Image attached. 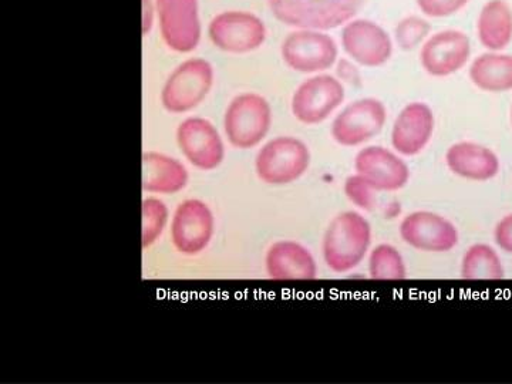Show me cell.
I'll return each mask as SVG.
<instances>
[{
    "label": "cell",
    "mask_w": 512,
    "mask_h": 384,
    "mask_svg": "<svg viewBox=\"0 0 512 384\" xmlns=\"http://www.w3.org/2000/svg\"><path fill=\"white\" fill-rule=\"evenodd\" d=\"M372 242L369 221L357 212L339 214L326 229L323 258L330 271L346 274L365 259Z\"/></svg>",
    "instance_id": "cell-1"
},
{
    "label": "cell",
    "mask_w": 512,
    "mask_h": 384,
    "mask_svg": "<svg viewBox=\"0 0 512 384\" xmlns=\"http://www.w3.org/2000/svg\"><path fill=\"white\" fill-rule=\"evenodd\" d=\"M279 22L293 28L329 30L349 22L365 0H268Z\"/></svg>",
    "instance_id": "cell-2"
},
{
    "label": "cell",
    "mask_w": 512,
    "mask_h": 384,
    "mask_svg": "<svg viewBox=\"0 0 512 384\" xmlns=\"http://www.w3.org/2000/svg\"><path fill=\"white\" fill-rule=\"evenodd\" d=\"M272 110L264 97L255 93L239 94L229 103L224 117L225 134L232 146L248 150L258 146L268 134Z\"/></svg>",
    "instance_id": "cell-3"
},
{
    "label": "cell",
    "mask_w": 512,
    "mask_h": 384,
    "mask_svg": "<svg viewBox=\"0 0 512 384\" xmlns=\"http://www.w3.org/2000/svg\"><path fill=\"white\" fill-rule=\"evenodd\" d=\"M311 153L298 138L278 137L259 150L255 168L259 180L269 185H286L308 171Z\"/></svg>",
    "instance_id": "cell-4"
},
{
    "label": "cell",
    "mask_w": 512,
    "mask_h": 384,
    "mask_svg": "<svg viewBox=\"0 0 512 384\" xmlns=\"http://www.w3.org/2000/svg\"><path fill=\"white\" fill-rule=\"evenodd\" d=\"M214 69L202 59H190L174 70L164 84L161 101L170 113H187L210 93Z\"/></svg>",
    "instance_id": "cell-5"
},
{
    "label": "cell",
    "mask_w": 512,
    "mask_h": 384,
    "mask_svg": "<svg viewBox=\"0 0 512 384\" xmlns=\"http://www.w3.org/2000/svg\"><path fill=\"white\" fill-rule=\"evenodd\" d=\"M161 36L178 53H190L201 39L197 0H157Z\"/></svg>",
    "instance_id": "cell-6"
},
{
    "label": "cell",
    "mask_w": 512,
    "mask_h": 384,
    "mask_svg": "<svg viewBox=\"0 0 512 384\" xmlns=\"http://www.w3.org/2000/svg\"><path fill=\"white\" fill-rule=\"evenodd\" d=\"M282 57L292 70L316 73L328 70L338 59L335 40L315 30L293 32L282 43Z\"/></svg>",
    "instance_id": "cell-7"
},
{
    "label": "cell",
    "mask_w": 512,
    "mask_h": 384,
    "mask_svg": "<svg viewBox=\"0 0 512 384\" xmlns=\"http://www.w3.org/2000/svg\"><path fill=\"white\" fill-rule=\"evenodd\" d=\"M387 111L382 101L357 100L349 104L332 124V137L345 147H356L372 140L383 130Z\"/></svg>",
    "instance_id": "cell-8"
},
{
    "label": "cell",
    "mask_w": 512,
    "mask_h": 384,
    "mask_svg": "<svg viewBox=\"0 0 512 384\" xmlns=\"http://www.w3.org/2000/svg\"><path fill=\"white\" fill-rule=\"evenodd\" d=\"M211 42L229 53H248L258 49L266 39V28L261 19L247 12H224L211 20Z\"/></svg>",
    "instance_id": "cell-9"
},
{
    "label": "cell",
    "mask_w": 512,
    "mask_h": 384,
    "mask_svg": "<svg viewBox=\"0 0 512 384\" xmlns=\"http://www.w3.org/2000/svg\"><path fill=\"white\" fill-rule=\"evenodd\" d=\"M343 100L345 89L335 77H312L293 94L292 113L301 123L312 126L328 119Z\"/></svg>",
    "instance_id": "cell-10"
},
{
    "label": "cell",
    "mask_w": 512,
    "mask_h": 384,
    "mask_svg": "<svg viewBox=\"0 0 512 384\" xmlns=\"http://www.w3.org/2000/svg\"><path fill=\"white\" fill-rule=\"evenodd\" d=\"M214 215L207 204L188 200L178 205L171 224V241L184 255H197L210 244L214 235Z\"/></svg>",
    "instance_id": "cell-11"
},
{
    "label": "cell",
    "mask_w": 512,
    "mask_h": 384,
    "mask_svg": "<svg viewBox=\"0 0 512 384\" xmlns=\"http://www.w3.org/2000/svg\"><path fill=\"white\" fill-rule=\"evenodd\" d=\"M177 141L185 158L200 170H215L224 161L225 148L210 121L191 117L180 124Z\"/></svg>",
    "instance_id": "cell-12"
},
{
    "label": "cell",
    "mask_w": 512,
    "mask_h": 384,
    "mask_svg": "<svg viewBox=\"0 0 512 384\" xmlns=\"http://www.w3.org/2000/svg\"><path fill=\"white\" fill-rule=\"evenodd\" d=\"M400 237L410 247L424 252H448L458 244L456 227L429 211L407 215L400 224Z\"/></svg>",
    "instance_id": "cell-13"
},
{
    "label": "cell",
    "mask_w": 512,
    "mask_h": 384,
    "mask_svg": "<svg viewBox=\"0 0 512 384\" xmlns=\"http://www.w3.org/2000/svg\"><path fill=\"white\" fill-rule=\"evenodd\" d=\"M357 175L373 191L402 190L410 180V170L402 158L383 147H367L359 151L355 160Z\"/></svg>",
    "instance_id": "cell-14"
},
{
    "label": "cell",
    "mask_w": 512,
    "mask_h": 384,
    "mask_svg": "<svg viewBox=\"0 0 512 384\" xmlns=\"http://www.w3.org/2000/svg\"><path fill=\"white\" fill-rule=\"evenodd\" d=\"M343 49L355 62L366 67H379L389 62L392 40L376 23L353 20L342 32Z\"/></svg>",
    "instance_id": "cell-15"
},
{
    "label": "cell",
    "mask_w": 512,
    "mask_h": 384,
    "mask_svg": "<svg viewBox=\"0 0 512 384\" xmlns=\"http://www.w3.org/2000/svg\"><path fill=\"white\" fill-rule=\"evenodd\" d=\"M470 39L458 30H446L430 37L421 49V66L434 77H446L463 69L470 59Z\"/></svg>",
    "instance_id": "cell-16"
},
{
    "label": "cell",
    "mask_w": 512,
    "mask_h": 384,
    "mask_svg": "<svg viewBox=\"0 0 512 384\" xmlns=\"http://www.w3.org/2000/svg\"><path fill=\"white\" fill-rule=\"evenodd\" d=\"M434 131V116L424 103H412L404 107L392 130L394 150L403 156H417L429 144Z\"/></svg>",
    "instance_id": "cell-17"
},
{
    "label": "cell",
    "mask_w": 512,
    "mask_h": 384,
    "mask_svg": "<svg viewBox=\"0 0 512 384\" xmlns=\"http://www.w3.org/2000/svg\"><path fill=\"white\" fill-rule=\"evenodd\" d=\"M265 265L274 281H312L318 276L315 258L298 242H275L266 254Z\"/></svg>",
    "instance_id": "cell-18"
},
{
    "label": "cell",
    "mask_w": 512,
    "mask_h": 384,
    "mask_svg": "<svg viewBox=\"0 0 512 384\" xmlns=\"http://www.w3.org/2000/svg\"><path fill=\"white\" fill-rule=\"evenodd\" d=\"M446 163L454 174L470 181H488L500 171V160L493 151L470 141L448 148Z\"/></svg>",
    "instance_id": "cell-19"
},
{
    "label": "cell",
    "mask_w": 512,
    "mask_h": 384,
    "mask_svg": "<svg viewBox=\"0 0 512 384\" xmlns=\"http://www.w3.org/2000/svg\"><path fill=\"white\" fill-rule=\"evenodd\" d=\"M188 183L187 170L180 161L160 153L143 154V190L156 194H177Z\"/></svg>",
    "instance_id": "cell-20"
},
{
    "label": "cell",
    "mask_w": 512,
    "mask_h": 384,
    "mask_svg": "<svg viewBox=\"0 0 512 384\" xmlns=\"http://www.w3.org/2000/svg\"><path fill=\"white\" fill-rule=\"evenodd\" d=\"M478 39L488 50H503L512 40V9L505 0H490L477 23Z\"/></svg>",
    "instance_id": "cell-21"
},
{
    "label": "cell",
    "mask_w": 512,
    "mask_h": 384,
    "mask_svg": "<svg viewBox=\"0 0 512 384\" xmlns=\"http://www.w3.org/2000/svg\"><path fill=\"white\" fill-rule=\"evenodd\" d=\"M471 82L490 93L512 90V56L487 53L474 60L470 67Z\"/></svg>",
    "instance_id": "cell-22"
},
{
    "label": "cell",
    "mask_w": 512,
    "mask_h": 384,
    "mask_svg": "<svg viewBox=\"0 0 512 384\" xmlns=\"http://www.w3.org/2000/svg\"><path fill=\"white\" fill-rule=\"evenodd\" d=\"M461 278L467 281H498L504 278V266L501 264L500 256L490 245H473L464 254L461 264Z\"/></svg>",
    "instance_id": "cell-23"
},
{
    "label": "cell",
    "mask_w": 512,
    "mask_h": 384,
    "mask_svg": "<svg viewBox=\"0 0 512 384\" xmlns=\"http://www.w3.org/2000/svg\"><path fill=\"white\" fill-rule=\"evenodd\" d=\"M369 274L376 281H402L407 276L403 256L392 245H379L370 254Z\"/></svg>",
    "instance_id": "cell-24"
},
{
    "label": "cell",
    "mask_w": 512,
    "mask_h": 384,
    "mask_svg": "<svg viewBox=\"0 0 512 384\" xmlns=\"http://www.w3.org/2000/svg\"><path fill=\"white\" fill-rule=\"evenodd\" d=\"M141 214H143L141 242H143V248L147 249L163 234L168 221V210L163 201L157 200V198H148L143 201Z\"/></svg>",
    "instance_id": "cell-25"
},
{
    "label": "cell",
    "mask_w": 512,
    "mask_h": 384,
    "mask_svg": "<svg viewBox=\"0 0 512 384\" xmlns=\"http://www.w3.org/2000/svg\"><path fill=\"white\" fill-rule=\"evenodd\" d=\"M430 23L427 20L410 16L403 19L396 28V40L403 50H412L420 45L430 33Z\"/></svg>",
    "instance_id": "cell-26"
},
{
    "label": "cell",
    "mask_w": 512,
    "mask_h": 384,
    "mask_svg": "<svg viewBox=\"0 0 512 384\" xmlns=\"http://www.w3.org/2000/svg\"><path fill=\"white\" fill-rule=\"evenodd\" d=\"M345 194L353 204L363 210H372L373 190L360 175H352L346 180Z\"/></svg>",
    "instance_id": "cell-27"
},
{
    "label": "cell",
    "mask_w": 512,
    "mask_h": 384,
    "mask_svg": "<svg viewBox=\"0 0 512 384\" xmlns=\"http://www.w3.org/2000/svg\"><path fill=\"white\" fill-rule=\"evenodd\" d=\"M470 0H417L424 15L431 18H447L463 9Z\"/></svg>",
    "instance_id": "cell-28"
},
{
    "label": "cell",
    "mask_w": 512,
    "mask_h": 384,
    "mask_svg": "<svg viewBox=\"0 0 512 384\" xmlns=\"http://www.w3.org/2000/svg\"><path fill=\"white\" fill-rule=\"evenodd\" d=\"M495 242L503 251L512 254V214L498 222L494 231Z\"/></svg>",
    "instance_id": "cell-29"
},
{
    "label": "cell",
    "mask_w": 512,
    "mask_h": 384,
    "mask_svg": "<svg viewBox=\"0 0 512 384\" xmlns=\"http://www.w3.org/2000/svg\"><path fill=\"white\" fill-rule=\"evenodd\" d=\"M511 120H512V110H511Z\"/></svg>",
    "instance_id": "cell-30"
}]
</instances>
